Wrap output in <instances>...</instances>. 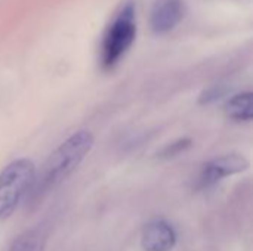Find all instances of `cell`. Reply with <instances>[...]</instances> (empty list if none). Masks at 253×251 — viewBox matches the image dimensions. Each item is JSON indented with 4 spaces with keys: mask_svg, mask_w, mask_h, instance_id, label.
<instances>
[{
    "mask_svg": "<svg viewBox=\"0 0 253 251\" xmlns=\"http://www.w3.org/2000/svg\"><path fill=\"white\" fill-rule=\"evenodd\" d=\"M93 136L87 130H79L62 142L43 163L40 172H36L34 183L30 191V201L43 198L64 182L84 160L93 146Z\"/></svg>",
    "mask_w": 253,
    "mask_h": 251,
    "instance_id": "obj_1",
    "label": "cell"
},
{
    "mask_svg": "<svg viewBox=\"0 0 253 251\" xmlns=\"http://www.w3.org/2000/svg\"><path fill=\"white\" fill-rule=\"evenodd\" d=\"M36 178V166L28 158L9 163L0 173V220L13 215L24 197L31 191Z\"/></svg>",
    "mask_w": 253,
    "mask_h": 251,
    "instance_id": "obj_2",
    "label": "cell"
},
{
    "mask_svg": "<svg viewBox=\"0 0 253 251\" xmlns=\"http://www.w3.org/2000/svg\"><path fill=\"white\" fill-rule=\"evenodd\" d=\"M136 36L135 4L127 1L116 15L102 40L101 64L105 70L113 68L129 50Z\"/></svg>",
    "mask_w": 253,
    "mask_h": 251,
    "instance_id": "obj_3",
    "label": "cell"
},
{
    "mask_svg": "<svg viewBox=\"0 0 253 251\" xmlns=\"http://www.w3.org/2000/svg\"><path fill=\"white\" fill-rule=\"evenodd\" d=\"M248 167L249 161L240 154H227L222 157H216L203 167L200 175V185L203 188L212 186L227 176L245 172Z\"/></svg>",
    "mask_w": 253,
    "mask_h": 251,
    "instance_id": "obj_4",
    "label": "cell"
},
{
    "mask_svg": "<svg viewBox=\"0 0 253 251\" xmlns=\"http://www.w3.org/2000/svg\"><path fill=\"white\" fill-rule=\"evenodd\" d=\"M184 13V0H156L150 15L151 30L156 34H166L181 22Z\"/></svg>",
    "mask_w": 253,
    "mask_h": 251,
    "instance_id": "obj_5",
    "label": "cell"
},
{
    "mask_svg": "<svg viewBox=\"0 0 253 251\" xmlns=\"http://www.w3.org/2000/svg\"><path fill=\"white\" fill-rule=\"evenodd\" d=\"M141 244L145 251H170L176 244V234L166 220H151L142 228Z\"/></svg>",
    "mask_w": 253,
    "mask_h": 251,
    "instance_id": "obj_6",
    "label": "cell"
},
{
    "mask_svg": "<svg viewBox=\"0 0 253 251\" xmlns=\"http://www.w3.org/2000/svg\"><path fill=\"white\" fill-rule=\"evenodd\" d=\"M225 114L234 121H251L253 118L252 93L245 92L233 96L225 105Z\"/></svg>",
    "mask_w": 253,
    "mask_h": 251,
    "instance_id": "obj_7",
    "label": "cell"
},
{
    "mask_svg": "<svg viewBox=\"0 0 253 251\" xmlns=\"http://www.w3.org/2000/svg\"><path fill=\"white\" fill-rule=\"evenodd\" d=\"M46 246V232L43 228H33L18 235L7 251H43Z\"/></svg>",
    "mask_w": 253,
    "mask_h": 251,
    "instance_id": "obj_8",
    "label": "cell"
},
{
    "mask_svg": "<svg viewBox=\"0 0 253 251\" xmlns=\"http://www.w3.org/2000/svg\"><path fill=\"white\" fill-rule=\"evenodd\" d=\"M191 145H193V141H191V139H188V138L178 139V141H175V142H172V143L166 145V146L160 151L159 157H160V158H170V157H176L178 154H181V152L187 151Z\"/></svg>",
    "mask_w": 253,
    "mask_h": 251,
    "instance_id": "obj_9",
    "label": "cell"
},
{
    "mask_svg": "<svg viewBox=\"0 0 253 251\" xmlns=\"http://www.w3.org/2000/svg\"><path fill=\"white\" fill-rule=\"evenodd\" d=\"M225 93H227V87L225 86H222V84H213V86H211V87H208V89H205L202 92L199 102L202 105H209L212 102L219 101Z\"/></svg>",
    "mask_w": 253,
    "mask_h": 251,
    "instance_id": "obj_10",
    "label": "cell"
}]
</instances>
